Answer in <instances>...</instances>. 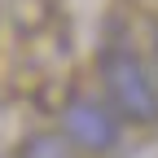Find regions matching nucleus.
I'll return each instance as SVG.
<instances>
[{
    "label": "nucleus",
    "mask_w": 158,
    "mask_h": 158,
    "mask_svg": "<svg viewBox=\"0 0 158 158\" xmlns=\"http://www.w3.org/2000/svg\"><path fill=\"white\" fill-rule=\"evenodd\" d=\"M106 88L123 118H132V123H154L158 118V84H154L149 66L127 44H118L106 57Z\"/></svg>",
    "instance_id": "nucleus-1"
},
{
    "label": "nucleus",
    "mask_w": 158,
    "mask_h": 158,
    "mask_svg": "<svg viewBox=\"0 0 158 158\" xmlns=\"http://www.w3.org/2000/svg\"><path fill=\"white\" fill-rule=\"evenodd\" d=\"M62 127H66V141L70 145H84V149H110L118 141V118L114 110L97 106V101H75L62 114Z\"/></svg>",
    "instance_id": "nucleus-2"
},
{
    "label": "nucleus",
    "mask_w": 158,
    "mask_h": 158,
    "mask_svg": "<svg viewBox=\"0 0 158 158\" xmlns=\"http://www.w3.org/2000/svg\"><path fill=\"white\" fill-rule=\"evenodd\" d=\"M18 158H75V149L66 136H31Z\"/></svg>",
    "instance_id": "nucleus-3"
}]
</instances>
